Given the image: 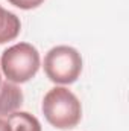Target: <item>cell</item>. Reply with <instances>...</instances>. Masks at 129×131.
I'll use <instances>...</instances> for the list:
<instances>
[{
	"label": "cell",
	"instance_id": "1",
	"mask_svg": "<svg viewBox=\"0 0 129 131\" xmlns=\"http://www.w3.org/2000/svg\"><path fill=\"white\" fill-rule=\"evenodd\" d=\"M41 110L46 121L58 130L74 128L82 119V105L79 99L65 87L50 89L43 99Z\"/></svg>",
	"mask_w": 129,
	"mask_h": 131
},
{
	"label": "cell",
	"instance_id": "2",
	"mask_svg": "<svg viewBox=\"0 0 129 131\" xmlns=\"http://www.w3.org/2000/svg\"><path fill=\"white\" fill-rule=\"evenodd\" d=\"M0 66L8 81L14 84L28 82L40 70V52L29 43H17L2 53Z\"/></svg>",
	"mask_w": 129,
	"mask_h": 131
},
{
	"label": "cell",
	"instance_id": "3",
	"mask_svg": "<svg viewBox=\"0 0 129 131\" xmlns=\"http://www.w3.org/2000/svg\"><path fill=\"white\" fill-rule=\"evenodd\" d=\"M44 72L52 82L73 84L82 72V57L71 46H55L44 57Z\"/></svg>",
	"mask_w": 129,
	"mask_h": 131
},
{
	"label": "cell",
	"instance_id": "4",
	"mask_svg": "<svg viewBox=\"0 0 129 131\" xmlns=\"http://www.w3.org/2000/svg\"><path fill=\"white\" fill-rule=\"evenodd\" d=\"M21 104L23 92L17 84L11 81H5L0 84V117L17 111Z\"/></svg>",
	"mask_w": 129,
	"mask_h": 131
},
{
	"label": "cell",
	"instance_id": "5",
	"mask_svg": "<svg viewBox=\"0 0 129 131\" xmlns=\"http://www.w3.org/2000/svg\"><path fill=\"white\" fill-rule=\"evenodd\" d=\"M20 31H21L20 18L14 12H9L0 5V44L15 40Z\"/></svg>",
	"mask_w": 129,
	"mask_h": 131
},
{
	"label": "cell",
	"instance_id": "6",
	"mask_svg": "<svg viewBox=\"0 0 129 131\" xmlns=\"http://www.w3.org/2000/svg\"><path fill=\"white\" fill-rule=\"evenodd\" d=\"M11 131H41L40 121L28 111H14L8 114Z\"/></svg>",
	"mask_w": 129,
	"mask_h": 131
},
{
	"label": "cell",
	"instance_id": "7",
	"mask_svg": "<svg viewBox=\"0 0 129 131\" xmlns=\"http://www.w3.org/2000/svg\"><path fill=\"white\" fill-rule=\"evenodd\" d=\"M11 5H14L15 8H20V9H24V11H29V9H35L38 8L40 5L44 3V0H8Z\"/></svg>",
	"mask_w": 129,
	"mask_h": 131
},
{
	"label": "cell",
	"instance_id": "8",
	"mask_svg": "<svg viewBox=\"0 0 129 131\" xmlns=\"http://www.w3.org/2000/svg\"><path fill=\"white\" fill-rule=\"evenodd\" d=\"M0 131H11V127H9L8 121H5L2 117H0Z\"/></svg>",
	"mask_w": 129,
	"mask_h": 131
},
{
	"label": "cell",
	"instance_id": "9",
	"mask_svg": "<svg viewBox=\"0 0 129 131\" xmlns=\"http://www.w3.org/2000/svg\"><path fill=\"white\" fill-rule=\"evenodd\" d=\"M0 84H2V75H0Z\"/></svg>",
	"mask_w": 129,
	"mask_h": 131
}]
</instances>
